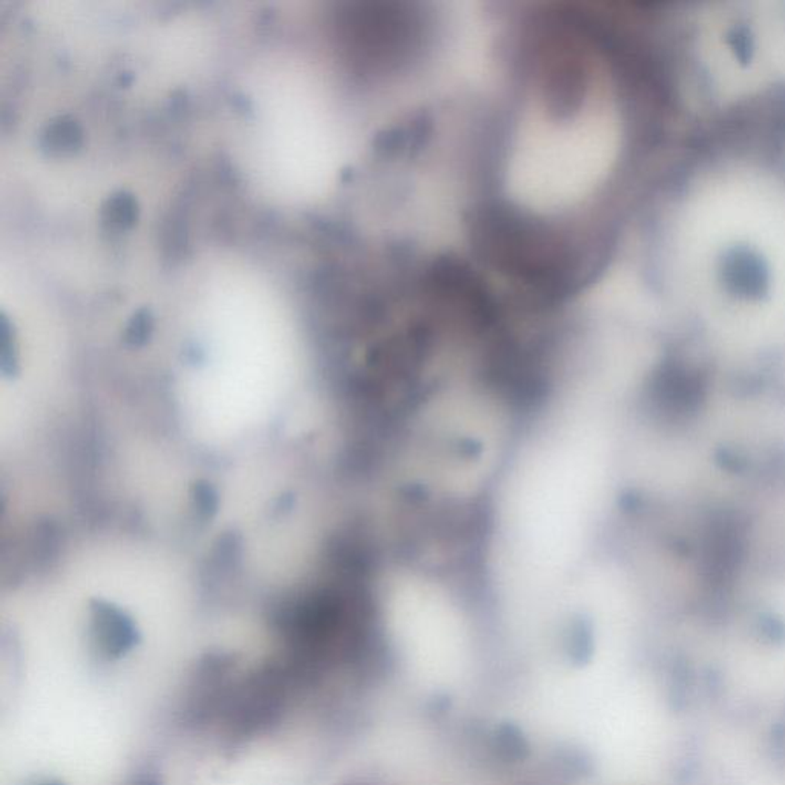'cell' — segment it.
<instances>
[{
    "instance_id": "1",
    "label": "cell",
    "mask_w": 785,
    "mask_h": 785,
    "mask_svg": "<svg viewBox=\"0 0 785 785\" xmlns=\"http://www.w3.org/2000/svg\"><path fill=\"white\" fill-rule=\"evenodd\" d=\"M477 116L468 249L540 294L602 267L660 157V80L629 15L505 2Z\"/></svg>"
}]
</instances>
